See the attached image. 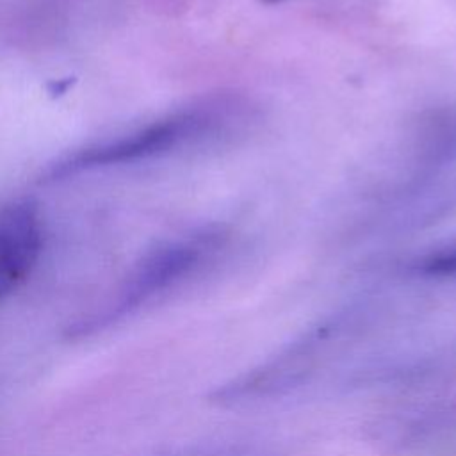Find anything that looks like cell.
Segmentation results:
<instances>
[{
    "label": "cell",
    "instance_id": "2",
    "mask_svg": "<svg viewBox=\"0 0 456 456\" xmlns=\"http://www.w3.org/2000/svg\"><path fill=\"white\" fill-rule=\"evenodd\" d=\"M219 121L214 109H189L153 121L135 132L125 134L112 141L93 144L50 164L43 175V182L62 180L69 175L105 167L123 162L162 155L210 130Z\"/></svg>",
    "mask_w": 456,
    "mask_h": 456
},
{
    "label": "cell",
    "instance_id": "4",
    "mask_svg": "<svg viewBox=\"0 0 456 456\" xmlns=\"http://www.w3.org/2000/svg\"><path fill=\"white\" fill-rule=\"evenodd\" d=\"M419 271L428 276H454L456 274V244L438 249L419 262Z\"/></svg>",
    "mask_w": 456,
    "mask_h": 456
},
{
    "label": "cell",
    "instance_id": "3",
    "mask_svg": "<svg viewBox=\"0 0 456 456\" xmlns=\"http://www.w3.org/2000/svg\"><path fill=\"white\" fill-rule=\"evenodd\" d=\"M43 246V226L32 200H16L0 208V301L32 273Z\"/></svg>",
    "mask_w": 456,
    "mask_h": 456
},
{
    "label": "cell",
    "instance_id": "5",
    "mask_svg": "<svg viewBox=\"0 0 456 456\" xmlns=\"http://www.w3.org/2000/svg\"><path fill=\"white\" fill-rule=\"evenodd\" d=\"M260 2H264V4H276V2H281V0H260Z\"/></svg>",
    "mask_w": 456,
    "mask_h": 456
},
{
    "label": "cell",
    "instance_id": "1",
    "mask_svg": "<svg viewBox=\"0 0 456 456\" xmlns=\"http://www.w3.org/2000/svg\"><path fill=\"white\" fill-rule=\"evenodd\" d=\"M216 235H191L150 249L128 273L118 292L102 308L68 328V337L82 338L132 315L155 297L189 278L216 248Z\"/></svg>",
    "mask_w": 456,
    "mask_h": 456
}]
</instances>
